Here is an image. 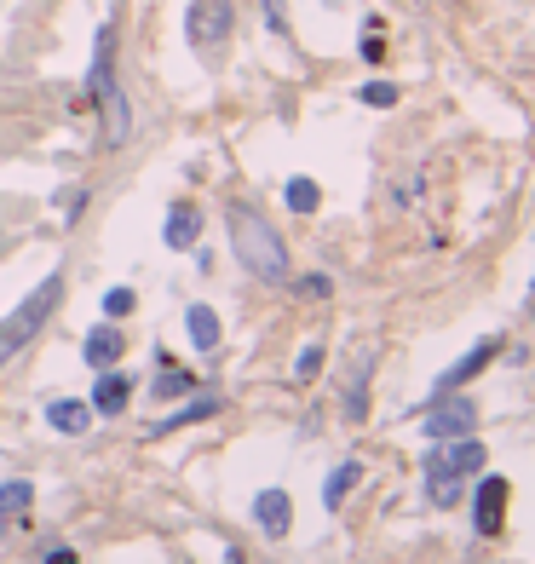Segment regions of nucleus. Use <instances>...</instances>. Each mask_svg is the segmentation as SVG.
Wrapping results in <instances>:
<instances>
[{"label": "nucleus", "mask_w": 535, "mask_h": 564, "mask_svg": "<svg viewBox=\"0 0 535 564\" xmlns=\"http://www.w3.org/2000/svg\"><path fill=\"white\" fill-rule=\"evenodd\" d=\"M127 398H133V380L121 375V369H98V386H93V415H121L127 409Z\"/></svg>", "instance_id": "f8f14e48"}, {"label": "nucleus", "mask_w": 535, "mask_h": 564, "mask_svg": "<svg viewBox=\"0 0 535 564\" xmlns=\"http://www.w3.org/2000/svg\"><path fill=\"white\" fill-rule=\"evenodd\" d=\"M121 81H116V24H104L98 29V41H93V70H87V98L93 104H104V98L116 93Z\"/></svg>", "instance_id": "39448f33"}, {"label": "nucleus", "mask_w": 535, "mask_h": 564, "mask_svg": "<svg viewBox=\"0 0 535 564\" xmlns=\"http://www.w3.org/2000/svg\"><path fill=\"white\" fill-rule=\"evenodd\" d=\"M225 564H242V553H236V547H231V553H225Z\"/></svg>", "instance_id": "cd10ccee"}, {"label": "nucleus", "mask_w": 535, "mask_h": 564, "mask_svg": "<svg viewBox=\"0 0 535 564\" xmlns=\"http://www.w3.org/2000/svg\"><path fill=\"white\" fill-rule=\"evenodd\" d=\"M300 294H311V300H328V294H334V282H328L323 271H311V277H300Z\"/></svg>", "instance_id": "b1692460"}, {"label": "nucleus", "mask_w": 535, "mask_h": 564, "mask_svg": "<svg viewBox=\"0 0 535 564\" xmlns=\"http://www.w3.org/2000/svg\"><path fill=\"white\" fill-rule=\"evenodd\" d=\"M317 369H323V346H305L294 363V380H317Z\"/></svg>", "instance_id": "5701e85b"}, {"label": "nucleus", "mask_w": 535, "mask_h": 564, "mask_svg": "<svg viewBox=\"0 0 535 564\" xmlns=\"http://www.w3.org/2000/svg\"><path fill=\"white\" fill-rule=\"evenodd\" d=\"M185 334H190V346H196V352H213V346H219V317H213V306H190L185 311Z\"/></svg>", "instance_id": "2eb2a0df"}, {"label": "nucleus", "mask_w": 535, "mask_h": 564, "mask_svg": "<svg viewBox=\"0 0 535 564\" xmlns=\"http://www.w3.org/2000/svg\"><path fill=\"white\" fill-rule=\"evenodd\" d=\"M363 58H369V64H380V58H386V41H380V35H369V41H363Z\"/></svg>", "instance_id": "a878e982"}, {"label": "nucleus", "mask_w": 535, "mask_h": 564, "mask_svg": "<svg viewBox=\"0 0 535 564\" xmlns=\"http://www.w3.org/2000/svg\"><path fill=\"white\" fill-rule=\"evenodd\" d=\"M507 495H512L507 478H484V484H478V495H472V524H478V536H501V524H507Z\"/></svg>", "instance_id": "423d86ee"}, {"label": "nucleus", "mask_w": 535, "mask_h": 564, "mask_svg": "<svg viewBox=\"0 0 535 564\" xmlns=\"http://www.w3.org/2000/svg\"><path fill=\"white\" fill-rule=\"evenodd\" d=\"M426 467H443V472H478L484 467V444H478V438H449V444L443 449H432V455H426Z\"/></svg>", "instance_id": "1a4fd4ad"}, {"label": "nucleus", "mask_w": 535, "mask_h": 564, "mask_svg": "<svg viewBox=\"0 0 535 564\" xmlns=\"http://www.w3.org/2000/svg\"><path fill=\"white\" fill-rule=\"evenodd\" d=\"M219 409H225V398H219V392H202V386H196V392H190V403L185 409H179V415H167V421H156L150 426V438H156V432H179V426H190V421H208V415H219Z\"/></svg>", "instance_id": "ddd939ff"}, {"label": "nucleus", "mask_w": 535, "mask_h": 564, "mask_svg": "<svg viewBox=\"0 0 535 564\" xmlns=\"http://www.w3.org/2000/svg\"><path fill=\"white\" fill-rule=\"evenodd\" d=\"M461 490H466V478H461V472L426 467V501H432V507H455V501H461Z\"/></svg>", "instance_id": "dca6fc26"}, {"label": "nucleus", "mask_w": 535, "mask_h": 564, "mask_svg": "<svg viewBox=\"0 0 535 564\" xmlns=\"http://www.w3.org/2000/svg\"><path fill=\"white\" fill-rule=\"evenodd\" d=\"M47 426L52 432H64V438H81V432L93 426V409L75 403V398H58V403H47Z\"/></svg>", "instance_id": "4468645a"}, {"label": "nucleus", "mask_w": 535, "mask_h": 564, "mask_svg": "<svg viewBox=\"0 0 535 564\" xmlns=\"http://www.w3.org/2000/svg\"><path fill=\"white\" fill-rule=\"evenodd\" d=\"M495 357H501V340H478V346H472V352H466L461 363H449V369L438 375V398H449V392H461L466 380H472V375H484V369L495 363Z\"/></svg>", "instance_id": "0eeeda50"}, {"label": "nucleus", "mask_w": 535, "mask_h": 564, "mask_svg": "<svg viewBox=\"0 0 535 564\" xmlns=\"http://www.w3.org/2000/svg\"><path fill=\"white\" fill-rule=\"evenodd\" d=\"M29 501H35V484L29 478H6L0 484V518H24Z\"/></svg>", "instance_id": "f3484780"}, {"label": "nucleus", "mask_w": 535, "mask_h": 564, "mask_svg": "<svg viewBox=\"0 0 535 564\" xmlns=\"http://www.w3.org/2000/svg\"><path fill=\"white\" fill-rule=\"evenodd\" d=\"M357 98H363L369 110H392V104H397V87H392V81H369Z\"/></svg>", "instance_id": "4be33fe9"}, {"label": "nucleus", "mask_w": 535, "mask_h": 564, "mask_svg": "<svg viewBox=\"0 0 535 564\" xmlns=\"http://www.w3.org/2000/svg\"><path fill=\"white\" fill-rule=\"evenodd\" d=\"M254 524L271 541L288 536V530H294V501H288V490H259L254 495Z\"/></svg>", "instance_id": "6e6552de"}, {"label": "nucleus", "mask_w": 535, "mask_h": 564, "mask_svg": "<svg viewBox=\"0 0 535 564\" xmlns=\"http://www.w3.org/2000/svg\"><path fill=\"white\" fill-rule=\"evenodd\" d=\"M162 242L173 248V254L196 248V242H202V213L190 208V202H173V208H167V231H162Z\"/></svg>", "instance_id": "9b49d317"}, {"label": "nucleus", "mask_w": 535, "mask_h": 564, "mask_svg": "<svg viewBox=\"0 0 535 564\" xmlns=\"http://www.w3.org/2000/svg\"><path fill=\"white\" fill-rule=\"evenodd\" d=\"M47 564H81V559H75L70 547H52V553H47Z\"/></svg>", "instance_id": "bb28decb"}, {"label": "nucleus", "mask_w": 535, "mask_h": 564, "mask_svg": "<svg viewBox=\"0 0 535 564\" xmlns=\"http://www.w3.org/2000/svg\"><path fill=\"white\" fill-rule=\"evenodd\" d=\"M259 6H265V24L277 29V35H294V29H288V12H282V0H259Z\"/></svg>", "instance_id": "393cba45"}, {"label": "nucleus", "mask_w": 535, "mask_h": 564, "mask_svg": "<svg viewBox=\"0 0 535 564\" xmlns=\"http://www.w3.org/2000/svg\"><path fill=\"white\" fill-rule=\"evenodd\" d=\"M225 231H231V248L236 259H242V271L259 282H271V288H282V282H294V259H288V242H282V231L265 219L259 208H248V202H231L225 208Z\"/></svg>", "instance_id": "f257e3e1"}, {"label": "nucleus", "mask_w": 535, "mask_h": 564, "mask_svg": "<svg viewBox=\"0 0 535 564\" xmlns=\"http://www.w3.org/2000/svg\"><path fill=\"white\" fill-rule=\"evenodd\" d=\"M202 380L196 375H185V369H167L162 363V375H156V403H173V398H190Z\"/></svg>", "instance_id": "6ab92c4d"}, {"label": "nucleus", "mask_w": 535, "mask_h": 564, "mask_svg": "<svg viewBox=\"0 0 535 564\" xmlns=\"http://www.w3.org/2000/svg\"><path fill=\"white\" fill-rule=\"evenodd\" d=\"M64 271H52V277H41L35 288H29L24 300H18V311H6L0 317V352H18V346H29L35 334L52 323V311L64 306Z\"/></svg>", "instance_id": "f03ea898"}, {"label": "nucleus", "mask_w": 535, "mask_h": 564, "mask_svg": "<svg viewBox=\"0 0 535 564\" xmlns=\"http://www.w3.org/2000/svg\"><path fill=\"white\" fill-rule=\"evenodd\" d=\"M231 29H236V6L231 0H190L185 35H190V47L196 52H219L225 41H231Z\"/></svg>", "instance_id": "7ed1b4c3"}, {"label": "nucleus", "mask_w": 535, "mask_h": 564, "mask_svg": "<svg viewBox=\"0 0 535 564\" xmlns=\"http://www.w3.org/2000/svg\"><path fill=\"white\" fill-rule=\"evenodd\" d=\"M133 311H139V294H133V288H110V294H104V317H110V323L133 317Z\"/></svg>", "instance_id": "412c9836"}, {"label": "nucleus", "mask_w": 535, "mask_h": 564, "mask_svg": "<svg viewBox=\"0 0 535 564\" xmlns=\"http://www.w3.org/2000/svg\"><path fill=\"white\" fill-rule=\"evenodd\" d=\"M282 202H288V213H317L323 208V190H317V179H288Z\"/></svg>", "instance_id": "aec40b11"}, {"label": "nucleus", "mask_w": 535, "mask_h": 564, "mask_svg": "<svg viewBox=\"0 0 535 564\" xmlns=\"http://www.w3.org/2000/svg\"><path fill=\"white\" fill-rule=\"evenodd\" d=\"M357 478H363V467H357V461H340V467L328 472V484H323V501H328V507H340V501H346V495L357 490Z\"/></svg>", "instance_id": "a211bd4d"}, {"label": "nucleus", "mask_w": 535, "mask_h": 564, "mask_svg": "<svg viewBox=\"0 0 535 564\" xmlns=\"http://www.w3.org/2000/svg\"><path fill=\"white\" fill-rule=\"evenodd\" d=\"M420 426H426V438H432V444H449V438H472V432H478V409H472V403L466 398H438L432 403V409H426V415H420Z\"/></svg>", "instance_id": "20e7f679"}, {"label": "nucleus", "mask_w": 535, "mask_h": 564, "mask_svg": "<svg viewBox=\"0 0 535 564\" xmlns=\"http://www.w3.org/2000/svg\"><path fill=\"white\" fill-rule=\"evenodd\" d=\"M127 352V340H121V329L104 317L98 329H87V340H81V357L93 363V369H116V357Z\"/></svg>", "instance_id": "9d476101"}]
</instances>
